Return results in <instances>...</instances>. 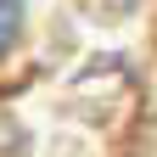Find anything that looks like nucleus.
<instances>
[{
  "label": "nucleus",
  "instance_id": "nucleus-1",
  "mask_svg": "<svg viewBox=\"0 0 157 157\" xmlns=\"http://www.w3.org/2000/svg\"><path fill=\"white\" fill-rule=\"evenodd\" d=\"M17 28H23V6H17V0H0V56L11 51Z\"/></svg>",
  "mask_w": 157,
  "mask_h": 157
}]
</instances>
